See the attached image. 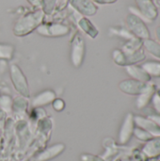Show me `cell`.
<instances>
[{
	"label": "cell",
	"mask_w": 160,
	"mask_h": 161,
	"mask_svg": "<svg viewBox=\"0 0 160 161\" xmlns=\"http://www.w3.org/2000/svg\"><path fill=\"white\" fill-rule=\"evenodd\" d=\"M43 17L44 13L41 9H36L23 15L16 21L13 26V34L18 37L28 35L42 24Z\"/></svg>",
	"instance_id": "1"
},
{
	"label": "cell",
	"mask_w": 160,
	"mask_h": 161,
	"mask_svg": "<svg viewBox=\"0 0 160 161\" xmlns=\"http://www.w3.org/2000/svg\"><path fill=\"white\" fill-rule=\"evenodd\" d=\"M137 8L135 10L130 7L132 14H135L141 18L143 21L154 22L158 16V10L153 0H136Z\"/></svg>",
	"instance_id": "2"
},
{
	"label": "cell",
	"mask_w": 160,
	"mask_h": 161,
	"mask_svg": "<svg viewBox=\"0 0 160 161\" xmlns=\"http://www.w3.org/2000/svg\"><path fill=\"white\" fill-rule=\"evenodd\" d=\"M126 25L127 29L137 38L141 40H147L150 39V31L145 24V22L135 14H128L126 16Z\"/></svg>",
	"instance_id": "3"
},
{
	"label": "cell",
	"mask_w": 160,
	"mask_h": 161,
	"mask_svg": "<svg viewBox=\"0 0 160 161\" xmlns=\"http://www.w3.org/2000/svg\"><path fill=\"white\" fill-rule=\"evenodd\" d=\"M85 58V41L79 33H75L71 41V60L74 67L81 66Z\"/></svg>",
	"instance_id": "4"
},
{
	"label": "cell",
	"mask_w": 160,
	"mask_h": 161,
	"mask_svg": "<svg viewBox=\"0 0 160 161\" xmlns=\"http://www.w3.org/2000/svg\"><path fill=\"white\" fill-rule=\"evenodd\" d=\"M37 32L44 37H63L70 32L68 25L63 24H51V25H40L36 29Z\"/></svg>",
	"instance_id": "5"
},
{
	"label": "cell",
	"mask_w": 160,
	"mask_h": 161,
	"mask_svg": "<svg viewBox=\"0 0 160 161\" xmlns=\"http://www.w3.org/2000/svg\"><path fill=\"white\" fill-rule=\"evenodd\" d=\"M135 125H135L134 115L132 113H128L123 122L119 133V142L121 144H125L130 141V139L134 134Z\"/></svg>",
	"instance_id": "6"
},
{
	"label": "cell",
	"mask_w": 160,
	"mask_h": 161,
	"mask_svg": "<svg viewBox=\"0 0 160 161\" xmlns=\"http://www.w3.org/2000/svg\"><path fill=\"white\" fill-rule=\"evenodd\" d=\"M148 83H143L135 79H125L120 82L119 89L125 94L129 95H140L147 87Z\"/></svg>",
	"instance_id": "7"
},
{
	"label": "cell",
	"mask_w": 160,
	"mask_h": 161,
	"mask_svg": "<svg viewBox=\"0 0 160 161\" xmlns=\"http://www.w3.org/2000/svg\"><path fill=\"white\" fill-rule=\"evenodd\" d=\"M70 6L84 16L94 15L98 8L92 0H69Z\"/></svg>",
	"instance_id": "8"
},
{
	"label": "cell",
	"mask_w": 160,
	"mask_h": 161,
	"mask_svg": "<svg viewBox=\"0 0 160 161\" xmlns=\"http://www.w3.org/2000/svg\"><path fill=\"white\" fill-rule=\"evenodd\" d=\"M10 74H11V79L14 85V88L22 94L24 95H28V87L27 83L25 80V77L24 76L23 73L19 69L17 65H12L10 69Z\"/></svg>",
	"instance_id": "9"
},
{
	"label": "cell",
	"mask_w": 160,
	"mask_h": 161,
	"mask_svg": "<svg viewBox=\"0 0 160 161\" xmlns=\"http://www.w3.org/2000/svg\"><path fill=\"white\" fill-rule=\"evenodd\" d=\"M135 125L150 133L153 137H160V126L153 120L143 116H134Z\"/></svg>",
	"instance_id": "10"
},
{
	"label": "cell",
	"mask_w": 160,
	"mask_h": 161,
	"mask_svg": "<svg viewBox=\"0 0 160 161\" xmlns=\"http://www.w3.org/2000/svg\"><path fill=\"white\" fill-rule=\"evenodd\" d=\"M157 92V86L153 83H148L146 89L140 94L138 95L137 101H136V106L138 109H142L146 108L152 101L153 96Z\"/></svg>",
	"instance_id": "11"
},
{
	"label": "cell",
	"mask_w": 160,
	"mask_h": 161,
	"mask_svg": "<svg viewBox=\"0 0 160 161\" xmlns=\"http://www.w3.org/2000/svg\"><path fill=\"white\" fill-rule=\"evenodd\" d=\"M125 70L127 74L131 76L132 79L143 82V83H149L151 80V76L147 74V72L141 67V65H129L125 66Z\"/></svg>",
	"instance_id": "12"
},
{
	"label": "cell",
	"mask_w": 160,
	"mask_h": 161,
	"mask_svg": "<svg viewBox=\"0 0 160 161\" xmlns=\"http://www.w3.org/2000/svg\"><path fill=\"white\" fill-rule=\"evenodd\" d=\"M142 151L148 158L160 157V137H155L149 140Z\"/></svg>",
	"instance_id": "13"
},
{
	"label": "cell",
	"mask_w": 160,
	"mask_h": 161,
	"mask_svg": "<svg viewBox=\"0 0 160 161\" xmlns=\"http://www.w3.org/2000/svg\"><path fill=\"white\" fill-rule=\"evenodd\" d=\"M78 26L79 28L84 32L86 33L88 36H90L91 38L92 39H95L98 34H99V31L98 29L95 27V25L86 17H82L78 20Z\"/></svg>",
	"instance_id": "14"
},
{
	"label": "cell",
	"mask_w": 160,
	"mask_h": 161,
	"mask_svg": "<svg viewBox=\"0 0 160 161\" xmlns=\"http://www.w3.org/2000/svg\"><path fill=\"white\" fill-rule=\"evenodd\" d=\"M142 46L153 57L160 60V43L153 39H147L142 41Z\"/></svg>",
	"instance_id": "15"
},
{
	"label": "cell",
	"mask_w": 160,
	"mask_h": 161,
	"mask_svg": "<svg viewBox=\"0 0 160 161\" xmlns=\"http://www.w3.org/2000/svg\"><path fill=\"white\" fill-rule=\"evenodd\" d=\"M141 67L147 72V74L152 77H160V61L158 60H148L144 62Z\"/></svg>",
	"instance_id": "16"
},
{
	"label": "cell",
	"mask_w": 160,
	"mask_h": 161,
	"mask_svg": "<svg viewBox=\"0 0 160 161\" xmlns=\"http://www.w3.org/2000/svg\"><path fill=\"white\" fill-rule=\"evenodd\" d=\"M141 48H142V40L139 38H134L127 41V42L124 45L122 51L126 55H130L138 52Z\"/></svg>",
	"instance_id": "17"
},
{
	"label": "cell",
	"mask_w": 160,
	"mask_h": 161,
	"mask_svg": "<svg viewBox=\"0 0 160 161\" xmlns=\"http://www.w3.org/2000/svg\"><path fill=\"white\" fill-rule=\"evenodd\" d=\"M63 149H64V146L62 144H57L55 146H52V147L48 148L47 150H45L42 154H41L40 157L38 158V160L45 161L51 159V158L57 157L60 152H62Z\"/></svg>",
	"instance_id": "18"
},
{
	"label": "cell",
	"mask_w": 160,
	"mask_h": 161,
	"mask_svg": "<svg viewBox=\"0 0 160 161\" xmlns=\"http://www.w3.org/2000/svg\"><path fill=\"white\" fill-rule=\"evenodd\" d=\"M54 99H55V93L54 92H52L50 91L43 92H41V94H39L38 96L35 97V99L33 101V105L36 106V107L43 106L45 104L50 103Z\"/></svg>",
	"instance_id": "19"
},
{
	"label": "cell",
	"mask_w": 160,
	"mask_h": 161,
	"mask_svg": "<svg viewBox=\"0 0 160 161\" xmlns=\"http://www.w3.org/2000/svg\"><path fill=\"white\" fill-rule=\"evenodd\" d=\"M14 54V47L11 44L0 43V59L9 60Z\"/></svg>",
	"instance_id": "20"
},
{
	"label": "cell",
	"mask_w": 160,
	"mask_h": 161,
	"mask_svg": "<svg viewBox=\"0 0 160 161\" xmlns=\"http://www.w3.org/2000/svg\"><path fill=\"white\" fill-rule=\"evenodd\" d=\"M57 5V0H41V10L44 14H51Z\"/></svg>",
	"instance_id": "21"
},
{
	"label": "cell",
	"mask_w": 160,
	"mask_h": 161,
	"mask_svg": "<svg viewBox=\"0 0 160 161\" xmlns=\"http://www.w3.org/2000/svg\"><path fill=\"white\" fill-rule=\"evenodd\" d=\"M133 135H135V137L137 138V139H139V140H141V141H143V142H148L149 140H151L152 138H153V136L150 134V133H148L147 131H145L144 129H142V128H141V127H135V129H134V134Z\"/></svg>",
	"instance_id": "22"
},
{
	"label": "cell",
	"mask_w": 160,
	"mask_h": 161,
	"mask_svg": "<svg viewBox=\"0 0 160 161\" xmlns=\"http://www.w3.org/2000/svg\"><path fill=\"white\" fill-rule=\"evenodd\" d=\"M151 103L153 105V108L155 110V113L160 116V95L157 92H156L155 95L153 96Z\"/></svg>",
	"instance_id": "23"
},
{
	"label": "cell",
	"mask_w": 160,
	"mask_h": 161,
	"mask_svg": "<svg viewBox=\"0 0 160 161\" xmlns=\"http://www.w3.org/2000/svg\"><path fill=\"white\" fill-rule=\"evenodd\" d=\"M53 108L57 110V111H60L64 108V102L60 99H57L54 101L53 103Z\"/></svg>",
	"instance_id": "24"
},
{
	"label": "cell",
	"mask_w": 160,
	"mask_h": 161,
	"mask_svg": "<svg viewBox=\"0 0 160 161\" xmlns=\"http://www.w3.org/2000/svg\"><path fill=\"white\" fill-rule=\"evenodd\" d=\"M33 8L37 9H41V0H26Z\"/></svg>",
	"instance_id": "25"
},
{
	"label": "cell",
	"mask_w": 160,
	"mask_h": 161,
	"mask_svg": "<svg viewBox=\"0 0 160 161\" xmlns=\"http://www.w3.org/2000/svg\"><path fill=\"white\" fill-rule=\"evenodd\" d=\"M148 118H150L151 120H153L158 126H160V116L158 115H157L156 113H154V114H150V115H148Z\"/></svg>",
	"instance_id": "26"
},
{
	"label": "cell",
	"mask_w": 160,
	"mask_h": 161,
	"mask_svg": "<svg viewBox=\"0 0 160 161\" xmlns=\"http://www.w3.org/2000/svg\"><path fill=\"white\" fill-rule=\"evenodd\" d=\"M94 3L100 4V5H106V4H112L115 3L118 0H92Z\"/></svg>",
	"instance_id": "27"
},
{
	"label": "cell",
	"mask_w": 160,
	"mask_h": 161,
	"mask_svg": "<svg viewBox=\"0 0 160 161\" xmlns=\"http://www.w3.org/2000/svg\"><path fill=\"white\" fill-rule=\"evenodd\" d=\"M156 35H157V42L160 43V25H158L156 28Z\"/></svg>",
	"instance_id": "28"
},
{
	"label": "cell",
	"mask_w": 160,
	"mask_h": 161,
	"mask_svg": "<svg viewBox=\"0 0 160 161\" xmlns=\"http://www.w3.org/2000/svg\"><path fill=\"white\" fill-rule=\"evenodd\" d=\"M157 93H158V94H159V95H160V90H158V91H157Z\"/></svg>",
	"instance_id": "29"
}]
</instances>
